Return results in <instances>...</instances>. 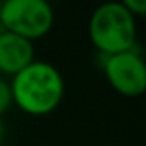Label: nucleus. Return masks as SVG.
<instances>
[{
    "instance_id": "1",
    "label": "nucleus",
    "mask_w": 146,
    "mask_h": 146,
    "mask_svg": "<svg viewBox=\"0 0 146 146\" xmlns=\"http://www.w3.org/2000/svg\"><path fill=\"white\" fill-rule=\"evenodd\" d=\"M12 102L24 113L43 117L52 113L64 100L65 83L60 70L45 60H33L12 76Z\"/></svg>"
},
{
    "instance_id": "2",
    "label": "nucleus",
    "mask_w": 146,
    "mask_h": 146,
    "mask_svg": "<svg viewBox=\"0 0 146 146\" xmlns=\"http://www.w3.org/2000/svg\"><path fill=\"white\" fill-rule=\"evenodd\" d=\"M88 35L95 48L108 57L136 46V17L120 2H103L90 17Z\"/></svg>"
},
{
    "instance_id": "3",
    "label": "nucleus",
    "mask_w": 146,
    "mask_h": 146,
    "mask_svg": "<svg viewBox=\"0 0 146 146\" xmlns=\"http://www.w3.org/2000/svg\"><path fill=\"white\" fill-rule=\"evenodd\" d=\"M53 26V9L46 0H2L0 28L29 41L40 40Z\"/></svg>"
},
{
    "instance_id": "4",
    "label": "nucleus",
    "mask_w": 146,
    "mask_h": 146,
    "mask_svg": "<svg viewBox=\"0 0 146 146\" xmlns=\"http://www.w3.org/2000/svg\"><path fill=\"white\" fill-rule=\"evenodd\" d=\"M103 70L110 86L124 96H141L146 90V64L136 48L105 57Z\"/></svg>"
},
{
    "instance_id": "5",
    "label": "nucleus",
    "mask_w": 146,
    "mask_h": 146,
    "mask_svg": "<svg viewBox=\"0 0 146 146\" xmlns=\"http://www.w3.org/2000/svg\"><path fill=\"white\" fill-rule=\"evenodd\" d=\"M35 58L33 41L9 31L0 33V72L16 76Z\"/></svg>"
},
{
    "instance_id": "6",
    "label": "nucleus",
    "mask_w": 146,
    "mask_h": 146,
    "mask_svg": "<svg viewBox=\"0 0 146 146\" xmlns=\"http://www.w3.org/2000/svg\"><path fill=\"white\" fill-rule=\"evenodd\" d=\"M12 91L11 84L5 79H0V117H2L11 107H12Z\"/></svg>"
},
{
    "instance_id": "7",
    "label": "nucleus",
    "mask_w": 146,
    "mask_h": 146,
    "mask_svg": "<svg viewBox=\"0 0 146 146\" xmlns=\"http://www.w3.org/2000/svg\"><path fill=\"white\" fill-rule=\"evenodd\" d=\"M120 2L134 17H141L146 14V0H117Z\"/></svg>"
},
{
    "instance_id": "8",
    "label": "nucleus",
    "mask_w": 146,
    "mask_h": 146,
    "mask_svg": "<svg viewBox=\"0 0 146 146\" xmlns=\"http://www.w3.org/2000/svg\"><path fill=\"white\" fill-rule=\"evenodd\" d=\"M4 136H5V125H4V122H2V117H0V143H2Z\"/></svg>"
},
{
    "instance_id": "9",
    "label": "nucleus",
    "mask_w": 146,
    "mask_h": 146,
    "mask_svg": "<svg viewBox=\"0 0 146 146\" xmlns=\"http://www.w3.org/2000/svg\"><path fill=\"white\" fill-rule=\"evenodd\" d=\"M102 2H117V0H102Z\"/></svg>"
},
{
    "instance_id": "10",
    "label": "nucleus",
    "mask_w": 146,
    "mask_h": 146,
    "mask_svg": "<svg viewBox=\"0 0 146 146\" xmlns=\"http://www.w3.org/2000/svg\"><path fill=\"white\" fill-rule=\"evenodd\" d=\"M46 2H50V4H52V2H55V0H46Z\"/></svg>"
}]
</instances>
